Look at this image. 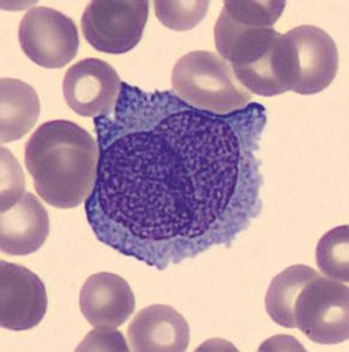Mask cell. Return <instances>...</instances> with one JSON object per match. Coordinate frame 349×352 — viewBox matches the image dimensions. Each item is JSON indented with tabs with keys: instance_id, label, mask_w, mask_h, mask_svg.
I'll use <instances>...</instances> for the list:
<instances>
[{
	"instance_id": "obj_11",
	"label": "cell",
	"mask_w": 349,
	"mask_h": 352,
	"mask_svg": "<svg viewBox=\"0 0 349 352\" xmlns=\"http://www.w3.org/2000/svg\"><path fill=\"white\" fill-rule=\"evenodd\" d=\"M128 338L132 351H186L190 326L171 305H149L139 310L131 321Z\"/></svg>"
},
{
	"instance_id": "obj_9",
	"label": "cell",
	"mask_w": 349,
	"mask_h": 352,
	"mask_svg": "<svg viewBox=\"0 0 349 352\" xmlns=\"http://www.w3.org/2000/svg\"><path fill=\"white\" fill-rule=\"evenodd\" d=\"M47 292L34 272L0 261V324L9 331L36 327L47 311Z\"/></svg>"
},
{
	"instance_id": "obj_16",
	"label": "cell",
	"mask_w": 349,
	"mask_h": 352,
	"mask_svg": "<svg viewBox=\"0 0 349 352\" xmlns=\"http://www.w3.org/2000/svg\"><path fill=\"white\" fill-rule=\"evenodd\" d=\"M209 1H154L155 14L167 28L185 32L195 28L206 17Z\"/></svg>"
},
{
	"instance_id": "obj_17",
	"label": "cell",
	"mask_w": 349,
	"mask_h": 352,
	"mask_svg": "<svg viewBox=\"0 0 349 352\" xmlns=\"http://www.w3.org/2000/svg\"><path fill=\"white\" fill-rule=\"evenodd\" d=\"M23 195V171L14 155L1 147V212L9 210Z\"/></svg>"
},
{
	"instance_id": "obj_2",
	"label": "cell",
	"mask_w": 349,
	"mask_h": 352,
	"mask_svg": "<svg viewBox=\"0 0 349 352\" xmlns=\"http://www.w3.org/2000/svg\"><path fill=\"white\" fill-rule=\"evenodd\" d=\"M99 144L70 120L41 124L25 143L24 162L46 204L69 210L88 200L95 186Z\"/></svg>"
},
{
	"instance_id": "obj_1",
	"label": "cell",
	"mask_w": 349,
	"mask_h": 352,
	"mask_svg": "<svg viewBox=\"0 0 349 352\" xmlns=\"http://www.w3.org/2000/svg\"><path fill=\"white\" fill-rule=\"evenodd\" d=\"M265 125L258 102L216 115L123 82L115 110L94 118L100 157L86 214L95 237L158 271L230 248L262 212Z\"/></svg>"
},
{
	"instance_id": "obj_5",
	"label": "cell",
	"mask_w": 349,
	"mask_h": 352,
	"mask_svg": "<svg viewBox=\"0 0 349 352\" xmlns=\"http://www.w3.org/2000/svg\"><path fill=\"white\" fill-rule=\"evenodd\" d=\"M149 17L145 0H95L82 16V32L99 52L124 54L142 40Z\"/></svg>"
},
{
	"instance_id": "obj_3",
	"label": "cell",
	"mask_w": 349,
	"mask_h": 352,
	"mask_svg": "<svg viewBox=\"0 0 349 352\" xmlns=\"http://www.w3.org/2000/svg\"><path fill=\"white\" fill-rule=\"evenodd\" d=\"M172 87L174 94L189 105L216 115L243 110L252 102L225 59L209 51L182 56L173 67Z\"/></svg>"
},
{
	"instance_id": "obj_4",
	"label": "cell",
	"mask_w": 349,
	"mask_h": 352,
	"mask_svg": "<svg viewBox=\"0 0 349 352\" xmlns=\"http://www.w3.org/2000/svg\"><path fill=\"white\" fill-rule=\"evenodd\" d=\"M294 321L315 343L335 345L348 340V287L322 276L307 281L298 296Z\"/></svg>"
},
{
	"instance_id": "obj_6",
	"label": "cell",
	"mask_w": 349,
	"mask_h": 352,
	"mask_svg": "<svg viewBox=\"0 0 349 352\" xmlns=\"http://www.w3.org/2000/svg\"><path fill=\"white\" fill-rule=\"evenodd\" d=\"M288 43L289 91L312 96L326 89L339 70V52L329 34L300 25L283 34Z\"/></svg>"
},
{
	"instance_id": "obj_18",
	"label": "cell",
	"mask_w": 349,
	"mask_h": 352,
	"mask_svg": "<svg viewBox=\"0 0 349 352\" xmlns=\"http://www.w3.org/2000/svg\"><path fill=\"white\" fill-rule=\"evenodd\" d=\"M76 351H130L123 334L115 329H97L86 334Z\"/></svg>"
},
{
	"instance_id": "obj_14",
	"label": "cell",
	"mask_w": 349,
	"mask_h": 352,
	"mask_svg": "<svg viewBox=\"0 0 349 352\" xmlns=\"http://www.w3.org/2000/svg\"><path fill=\"white\" fill-rule=\"evenodd\" d=\"M321 276L305 265H294L278 273L269 286L265 296V310L275 324L285 329H297L294 307L298 296L307 281Z\"/></svg>"
},
{
	"instance_id": "obj_10",
	"label": "cell",
	"mask_w": 349,
	"mask_h": 352,
	"mask_svg": "<svg viewBox=\"0 0 349 352\" xmlns=\"http://www.w3.org/2000/svg\"><path fill=\"white\" fill-rule=\"evenodd\" d=\"M80 308L93 327L117 329L134 314L136 300L124 278L101 272L89 276L82 286Z\"/></svg>"
},
{
	"instance_id": "obj_8",
	"label": "cell",
	"mask_w": 349,
	"mask_h": 352,
	"mask_svg": "<svg viewBox=\"0 0 349 352\" xmlns=\"http://www.w3.org/2000/svg\"><path fill=\"white\" fill-rule=\"evenodd\" d=\"M121 85L118 72L108 63L86 58L67 70L62 81V94L75 113L97 118L115 110Z\"/></svg>"
},
{
	"instance_id": "obj_7",
	"label": "cell",
	"mask_w": 349,
	"mask_h": 352,
	"mask_svg": "<svg viewBox=\"0 0 349 352\" xmlns=\"http://www.w3.org/2000/svg\"><path fill=\"white\" fill-rule=\"evenodd\" d=\"M24 54L46 69H62L76 57L80 34L76 24L58 10L38 6L28 10L19 27Z\"/></svg>"
},
{
	"instance_id": "obj_13",
	"label": "cell",
	"mask_w": 349,
	"mask_h": 352,
	"mask_svg": "<svg viewBox=\"0 0 349 352\" xmlns=\"http://www.w3.org/2000/svg\"><path fill=\"white\" fill-rule=\"evenodd\" d=\"M0 96L1 144L19 141L38 122L41 110L38 93L25 82L14 78H1Z\"/></svg>"
},
{
	"instance_id": "obj_15",
	"label": "cell",
	"mask_w": 349,
	"mask_h": 352,
	"mask_svg": "<svg viewBox=\"0 0 349 352\" xmlns=\"http://www.w3.org/2000/svg\"><path fill=\"white\" fill-rule=\"evenodd\" d=\"M349 230L347 225L330 230L317 244L316 262L324 276L341 281H349Z\"/></svg>"
},
{
	"instance_id": "obj_12",
	"label": "cell",
	"mask_w": 349,
	"mask_h": 352,
	"mask_svg": "<svg viewBox=\"0 0 349 352\" xmlns=\"http://www.w3.org/2000/svg\"><path fill=\"white\" fill-rule=\"evenodd\" d=\"M49 234V217L36 196L25 192L9 210L1 212L0 249L10 256L38 252Z\"/></svg>"
}]
</instances>
